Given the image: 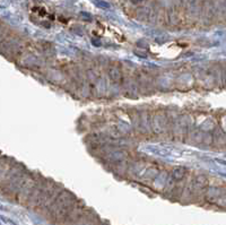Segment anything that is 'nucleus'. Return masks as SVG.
I'll use <instances>...</instances> for the list:
<instances>
[]
</instances>
